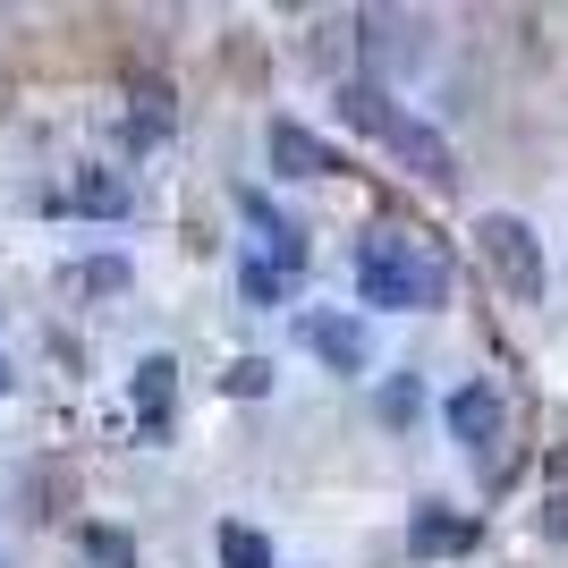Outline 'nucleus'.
<instances>
[{
    "mask_svg": "<svg viewBox=\"0 0 568 568\" xmlns=\"http://www.w3.org/2000/svg\"><path fill=\"white\" fill-rule=\"evenodd\" d=\"M442 288H450V263L442 246L416 230H374L365 237V255H356V297L382 314H425L442 306Z\"/></svg>",
    "mask_w": 568,
    "mask_h": 568,
    "instance_id": "f257e3e1",
    "label": "nucleus"
},
{
    "mask_svg": "<svg viewBox=\"0 0 568 568\" xmlns=\"http://www.w3.org/2000/svg\"><path fill=\"white\" fill-rule=\"evenodd\" d=\"M475 255L493 263V281L518 297V306H544L551 297V263H544V237L526 213H484L475 221Z\"/></svg>",
    "mask_w": 568,
    "mask_h": 568,
    "instance_id": "f03ea898",
    "label": "nucleus"
},
{
    "mask_svg": "<svg viewBox=\"0 0 568 568\" xmlns=\"http://www.w3.org/2000/svg\"><path fill=\"white\" fill-rule=\"evenodd\" d=\"M382 144H390V153H399V170H416V179H433V187H442V179H458V162H450V136H442V128H425V119H390V128H382Z\"/></svg>",
    "mask_w": 568,
    "mask_h": 568,
    "instance_id": "7ed1b4c3",
    "label": "nucleus"
},
{
    "mask_svg": "<svg viewBox=\"0 0 568 568\" xmlns=\"http://www.w3.org/2000/svg\"><path fill=\"white\" fill-rule=\"evenodd\" d=\"M442 425H450L458 450H493V442H500V399H493V382H458L450 399H442Z\"/></svg>",
    "mask_w": 568,
    "mask_h": 568,
    "instance_id": "20e7f679",
    "label": "nucleus"
},
{
    "mask_svg": "<svg viewBox=\"0 0 568 568\" xmlns=\"http://www.w3.org/2000/svg\"><path fill=\"white\" fill-rule=\"evenodd\" d=\"M237 213L263 230V263H281L288 281H297V263H306V230H297V221L272 204V195H246V187H237Z\"/></svg>",
    "mask_w": 568,
    "mask_h": 568,
    "instance_id": "39448f33",
    "label": "nucleus"
},
{
    "mask_svg": "<svg viewBox=\"0 0 568 568\" xmlns=\"http://www.w3.org/2000/svg\"><path fill=\"white\" fill-rule=\"evenodd\" d=\"M272 170H281V179H332V170H339V153H332L323 136H314V128L281 119V128H272Z\"/></svg>",
    "mask_w": 568,
    "mask_h": 568,
    "instance_id": "423d86ee",
    "label": "nucleus"
},
{
    "mask_svg": "<svg viewBox=\"0 0 568 568\" xmlns=\"http://www.w3.org/2000/svg\"><path fill=\"white\" fill-rule=\"evenodd\" d=\"M297 339H306L332 374H365V332H356L348 314H306V323H297Z\"/></svg>",
    "mask_w": 568,
    "mask_h": 568,
    "instance_id": "0eeeda50",
    "label": "nucleus"
},
{
    "mask_svg": "<svg viewBox=\"0 0 568 568\" xmlns=\"http://www.w3.org/2000/svg\"><path fill=\"white\" fill-rule=\"evenodd\" d=\"M467 544H475V526L450 518L442 500H425V509H416V526H407V551H416V560H450V551H467Z\"/></svg>",
    "mask_w": 568,
    "mask_h": 568,
    "instance_id": "6e6552de",
    "label": "nucleus"
},
{
    "mask_svg": "<svg viewBox=\"0 0 568 568\" xmlns=\"http://www.w3.org/2000/svg\"><path fill=\"white\" fill-rule=\"evenodd\" d=\"M170 399H179V365H170V356H144V365H136V416H144V433L170 425Z\"/></svg>",
    "mask_w": 568,
    "mask_h": 568,
    "instance_id": "1a4fd4ad",
    "label": "nucleus"
},
{
    "mask_svg": "<svg viewBox=\"0 0 568 568\" xmlns=\"http://www.w3.org/2000/svg\"><path fill=\"white\" fill-rule=\"evenodd\" d=\"M339 119H348L356 136H382V128H390L399 111H390V94H382L374 77H348V85H339Z\"/></svg>",
    "mask_w": 568,
    "mask_h": 568,
    "instance_id": "9d476101",
    "label": "nucleus"
},
{
    "mask_svg": "<svg viewBox=\"0 0 568 568\" xmlns=\"http://www.w3.org/2000/svg\"><path fill=\"white\" fill-rule=\"evenodd\" d=\"M69 204H77V213H94V221H119V213H128V179H119V170H77Z\"/></svg>",
    "mask_w": 568,
    "mask_h": 568,
    "instance_id": "9b49d317",
    "label": "nucleus"
},
{
    "mask_svg": "<svg viewBox=\"0 0 568 568\" xmlns=\"http://www.w3.org/2000/svg\"><path fill=\"white\" fill-rule=\"evenodd\" d=\"M77 551H85V568H136V535L128 526H77Z\"/></svg>",
    "mask_w": 568,
    "mask_h": 568,
    "instance_id": "f8f14e48",
    "label": "nucleus"
},
{
    "mask_svg": "<svg viewBox=\"0 0 568 568\" xmlns=\"http://www.w3.org/2000/svg\"><path fill=\"white\" fill-rule=\"evenodd\" d=\"M213 551H221V568H272V535H263V526H246V518L221 526Z\"/></svg>",
    "mask_w": 568,
    "mask_h": 568,
    "instance_id": "ddd939ff",
    "label": "nucleus"
},
{
    "mask_svg": "<svg viewBox=\"0 0 568 568\" xmlns=\"http://www.w3.org/2000/svg\"><path fill=\"white\" fill-rule=\"evenodd\" d=\"M237 297H246V306H281L288 272H281V263H263V255H246V263H237Z\"/></svg>",
    "mask_w": 568,
    "mask_h": 568,
    "instance_id": "4468645a",
    "label": "nucleus"
},
{
    "mask_svg": "<svg viewBox=\"0 0 568 568\" xmlns=\"http://www.w3.org/2000/svg\"><path fill=\"white\" fill-rule=\"evenodd\" d=\"M69 288H77V297H119V288H128V263L94 255V263H77V272H69Z\"/></svg>",
    "mask_w": 568,
    "mask_h": 568,
    "instance_id": "2eb2a0df",
    "label": "nucleus"
},
{
    "mask_svg": "<svg viewBox=\"0 0 568 568\" xmlns=\"http://www.w3.org/2000/svg\"><path fill=\"white\" fill-rule=\"evenodd\" d=\"M153 136H170V94L153 77H136V144H153Z\"/></svg>",
    "mask_w": 568,
    "mask_h": 568,
    "instance_id": "dca6fc26",
    "label": "nucleus"
},
{
    "mask_svg": "<svg viewBox=\"0 0 568 568\" xmlns=\"http://www.w3.org/2000/svg\"><path fill=\"white\" fill-rule=\"evenodd\" d=\"M263 390H272V365H263V356H237L230 365V399H263Z\"/></svg>",
    "mask_w": 568,
    "mask_h": 568,
    "instance_id": "f3484780",
    "label": "nucleus"
},
{
    "mask_svg": "<svg viewBox=\"0 0 568 568\" xmlns=\"http://www.w3.org/2000/svg\"><path fill=\"white\" fill-rule=\"evenodd\" d=\"M382 407H390V425H407V416H416V382L399 374V382H390V399H382Z\"/></svg>",
    "mask_w": 568,
    "mask_h": 568,
    "instance_id": "a211bd4d",
    "label": "nucleus"
},
{
    "mask_svg": "<svg viewBox=\"0 0 568 568\" xmlns=\"http://www.w3.org/2000/svg\"><path fill=\"white\" fill-rule=\"evenodd\" d=\"M0 390H9V356H0Z\"/></svg>",
    "mask_w": 568,
    "mask_h": 568,
    "instance_id": "6ab92c4d",
    "label": "nucleus"
}]
</instances>
